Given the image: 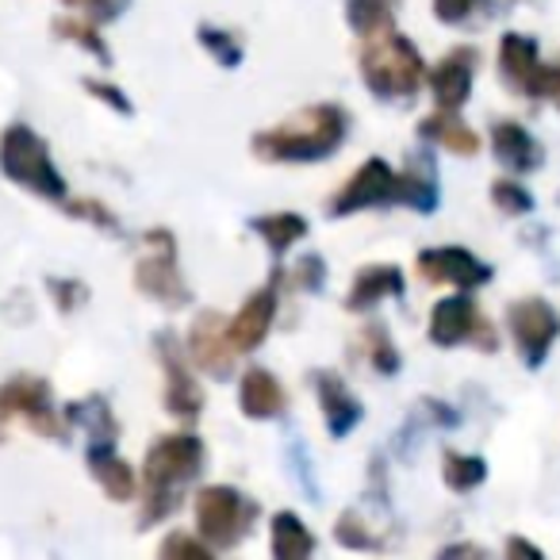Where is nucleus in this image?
Returning <instances> with one entry per match:
<instances>
[{
    "instance_id": "nucleus-10",
    "label": "nucleus",
    "mask_w": 560,
    "mask_h": 560,
    "mask_svg": "<svg viewBox=\"0 0 560 560\" xmlns=\"http://www.w3.org/2000/svg\"><path fill=\"white\" fill-rule=\"evenodd\" d=\"M139 284L142 292H150V296H158L162 304L177 307L185 304V284H180V272H177V261H173V246L165 242L162 254H147L139 265Z\"/></svg>"
},
{
    "instance_id": "nucleus-5",
    "label": "nucleus",
    "mask_w": 560,
    "mask_h": 560,
    "mask_svg": "<svg viewBox=\"0 0 560 560\" xmlns=\"http://www.w3.org/2000/svg\"><path fill=\"white\" fill-rule=\"evenodd\" d=\"M203 465V445L192 434H170L150 450L147 457V480L154 491L177 488L188 476H196Z\"/></svg>"
},
{
    "instance_id": "nucleus-1",
    "label": "nucleus",
    "mask_w": 560,
    "mask_h": 560,
    "mask_svg": "<svg viewBox=\"0 0 560 560\" xmlns=\"http://www.w3.org/2000/svg\"><path fill=\"white\" fill-rule=\"evenodd\" d=\"M342 135H346L342 112L330 108V104H319V108L300 112L296 119H289L277 131H265L254 147L269 162H315V158L335 154Z\"/></svg>"
},
{
    "instance_id": "nucleus-22",
    "label": "nucleus",
    "mask_w": 560,
    "mask_h": 560,
    "mask_svg": "<svg viewBox=\"0 0 560 560\" xmlns=\"http://www.w3.org/2000/svg\"><path fill=\"white\" fill-rule=\"evenodd\" d=\"M93 476L104 483V491H108L112 499H127L135 488L131 468H127L124 460L108 450V445H104V450H93Z\"/></svg>"
},
{
    "instance_id": "nucleus-16",
    "label": "nucleus",
    "mask_w": 560,
    "mask_h": 560,
    "mask_svg": "<svg viewBox=\"0 0 560 560\" xmlns=\"http://www.w3.org/2000/svg\"><path fill=\"white\" fill-rule=\"evenodd\" d=\"M280 407H284L280 384L272 381L265 369H249V373L242 376V411H246L249 419H269Z\"/></svg>"
},
{
    "instance_id": "nucleus-21",
    "label": "nucleus",
    "mask_w": 560,
    "mask_h": 560,
    "mask_svg": "<svg viewBox=\"0 0 560 560\" xmlns=\"http://www.w3.org/2000/svg\"><path fill=\"white\" fill-rule=\"evenodd\" d=\"M422 135H427V139L445 142L453 154H476V147H480V139H476V135L468 131V127L460 124L450 108H445V116H430L427 124H422Z\"/></svg>"
},
{
    "instance_id": "nucleus-32",
    "label": "nucleus",
    "mask_w": 560,
    "mask_h": 560,
    "mask_svg": "<svg viewBox=\"0 0 560 560\" xmlns=\"http://www.w3.org/2000/svg\"><path fill=\"white\" fill-rule=\"evenodd\" d=\"M70 4H78V9H101L104 16L116 12V0H70Z\"/></svg>"
},
{
    "instance_id": "nucleus-6",
    "label": "nucleus",
    "mask_w": 560,
    "mask_h": 560,
    "mask_svg": "<svg viewBox=\"0 0 560 560\" xmlns=\"http://www.w3.org/2000/svg\"><path fill=\"white\" fill-rule=\"evenodd\" d=\"M511 330H514V338H518L522 353H526L529 361H541L545 350L552 346V338H557L560 323H557V312H552L545 300H522V304L511 307Z\"/></svg>"
},
{
    "instance_id": "nucleus-18",
    "label": "nucleus",
    "mask_w": 560,
    "mask_h": 560,
    "mask_svg": "<svg viewBox=\"0 0 560 560\" xmlns=\"http://www.w3.org/2000/svg\"><path fill=\"white\" fill-rule=\"evenodd\" d=\"M319 396H323V411H327L330 434L342 438L346 430H350L353 422H358V415H361L358 399H353L350 392H346L338 381H330V376H323V381H319Z\"/></svg>"
},
{
    "instance_id": "nucleus-15",
    "label": "nucleus",
    "mask_w": 560,
    "mask_h": 560,
    "mask_svg": "<svg viewBox=\"0 0 560 560\" xmlns=\"http://www.w3.org/2000/svg\"><path fill=\"white\" fill-rule=\"evenodd\" d=\"M472 327H476V307H472V300H465V296L442 300V304L434 307V315H430V338H434L438 346L465 342V338L472 335Z\"/></svg>"
},
{
    "instance_id": "nucleus-7",
    "label": "nucleus",
    "mask_w": 560,
    "mask_h": 560,
    "mask_svg": "<svg viewBox=\"0 0 560 560\" xmlns=\"http://www.w3.org/2000/svg\"><path fill=\"white\" fill-rule=\"evenodd\" d=\"M392 196H396V177H392V170L381 162V158H373V162L361 165V170L353 173L350 185L335 196L330 211H335V215H346V211L373 208V203H384V200H392Z\"/></svg>"
},
{
    "instance_id": "nucleus-3",
    "label": "nucleus",
    "mask_w": 560,
    "mask_h": 560,
    "mask_svg": "<svg viewBox=\"0 0 560 560\" xmlns=\"http://www.w3.org/2000/svg\"><path fill=\"white\" fill-rule=\"evenodd\" d=\"M0 170L9 173L12 180H20V185H27L32 192L50 196V200L66 196L62 173L55 170L47 147L27 127H9L4 131V139H0Z\"/></svg>"
},
{
    "instance_id": "nucleus-19",
    "label": "nucleus",
    "mask_w": 560,
    "mask_h": 560,
    "mask_svg": "<svg viewBox=\"0 0 560 560\" xmlns=\"http://www.w3.org/2000/svg\"><path fill=\"white\" fill-rule=\"evenodd\" d=\"M491 147H495L499 162H506L511 170H529L537 162V147L518 124H499L491 135Z\"/></svg>"
},
{
    "instance_id": "nucleus-8",
    "label": "nucleus",
    "mask_w": 560,
    "mask_h": 560,
    "mask_svg": "<svg viewBox=\"0 0 560 560\" xmlns=\"http://www.w3.org/2000/svg\"><path fill=\"white\" fill-rule=\"evenodd\" d=\"M419 272L434 284H457V289H476L491 277L483 261H476L468 249H427L419 257Z\"/></svg>"
},
{
    "instance_id": "nucleus-9",
    "label": "nucleus",
    "mask_w": 560,
    "mask_h": 560,
    "mask_svg": "<svg viewBox=\"0 0 560 560\" xmlns=\"http://www.w3.org/2000/svg\"><path fill=\"white\" fill-rule=\"evenodd\" d=\"M12 415H27L43 434H58V419L47 404V384L12 381L9 388H0V419H12Z\"/></svg>"
},
{
    "instance_id": "nucleus-28",
    "label": "nucleus",
    "mask_w": 560,
    "mask_h": 560,
    "mask_svg": "<svg viewBox=\"0 0 560 560\" xmlns=\"http://www.w3.org/2000/svg\"><path fill=\"white\" fill-rule=\"evenodd\" d=\"M434 9L445 24H457V20H465L476 9V0H434Z\"/></svg>"
},
{
    "instance_id": "nucleus-23",
    "label": "nucleus",
    "mask_w": 560,
    "mask_h": 560,
    "mask_svg": "<svg viewBox=\"0 0 560 560\" xmlns=\"http://www.w3.org/2000/svg\"><path fill=\"white\" fill-rule=\"evenodd\" d=\"M254 226L265 234L269 249H289L292 242H300L307 234V223L300 215H261Z\"/></svg>"
},
{
    "instance_id": "nucleus-11",
    "label": "nucleus",
    "mask_w": 560,
    "mask_h": 560,
    "mask_svg": "<svg viewBox=\"0 0 560 560\" xmlns=\"http://www.w3.org/2000/svg\"><path fill=\"white\" fill-rule=\"evenodd\" d=\"M499 62H503V73H506V81H511L514 89H522V93L541 96V85H545V66L537 62V47H534V43L522 39V35H506V39H503V55H499Z\"/></svg>"
},
{
    "instance_id": "nucleus-33",
    "label": "nucleus",
    "mask_w": 560,
    "mask_h": 560,
    "mask_svg": "<svg viewBox=\"0 0 560 560\" xmlns=\"http://www.w3.org/2000/svg\"><path fill=\"white\" fill-rule=\"evenodd\" d=\"M511 552H534V557H537V549H534V545H526V541H511Z\"/></svg>"
},
{
    "instance_id": "nucleus-4",
    "label": "nucleus",
    "mask_w": 560,
    "mask_h": 560,
    "mask_svg": "<svg viewBox=\"0 0 560 560\" xmlns=\"http://www.w3.org/2000/svg\"><path fill=\"white\" fill-rule=\"evenodd\" d=\"M249 518H254V506H246V499L231 488H203L200 499H196V526L215 545L238 541Z\"/></svg>"
},
{
    "instance_id": "nucleus-13",
    "label": "nucleus",
    "mask_w": 560,
    "mask_h": 560,
    "mask_svg": "<svg viewBox=\"0 0 560 560\" xmlns=\"http://www.w3.org/2000/svg\"><path fill=\"white\" fill-rule=\"evenodd\" d=\"M430 89H434V101L442 108H460L468 89H472V50H457L445 62H438L430 73Z\"/></svg>"
},
{
    "instance_id": "nucleus-29",
    "label": "nucleus",
    "mask_w": 560,
    "mask_h": 560,
    "mask_svg": "<svg viewBox=\"0 0 560 560\" xmlns=\"http://www.w3.org/2000/svg\"><path fill=\"white\" fill-rule=\"evenodd\" d=\"M58 32H62V35H78L81 47H89V50H96L101 58H108V50H104V43L96 39L93 27H85V24H58Z\"/></svg>"
},
{
    "instance_id": "nucleus-17",
    "label": "nucleus",
    "mask_w": 560,
    "mask_h": 560,
    "mask_svg": "<svg viewBox=\"0 0 560 560\" xmlns=\"http://www.w3.org/2000/svg\"><path fill=\"white\" fill-rule=\"evenodd\" d=\"M399 292H404V272L392 269V265H373V269L361 272L358 284H353L350 307L353 312H361V307H373L376 300L399 296Z\"/></svg>"
},
{
    "instance_id": "nucleus-27",
    "label": "nucleus",
    "mask_w": 560,
    "mask_h": 560,
    "mask_svg": "<svg viewBox=\"0 0 560 560\" xmlns=\"http://www.w3.org/2000/svg\"><path fill=\"white\" fill-rule=\"evenodd\" d=\"M491 196H495L499 208L511 211V215H514V211H526L529 208V196L522 192L518 185H495V188H491Z\"/></svg>"
},
{
    "instance_id": "nucleus-14",
    "label": "nucleus",
    "mask_w": 560,
    "mask_h": 560,
    "mask_svg": "<svg viewBox=\"0 0 560 560\" xmlns=\"http://www.w3.org/2000/svg\"><path fill=\"white\" fill-rule=\"evenodd\" d=\"M188 350H192V358L200 361L208 373H226L234 361V346H231V335H226L223 327H219L215 315H203L200 323L192 327V335H188Z\"/></svg>"
},
{
    "instance_id": "nucleus-26",
    "label": "nucleus",
    "mask_w": 560,
    "mask_h": 560,
    "mask_svg": "<svg viewBox=\"0 0 560 560\" xmlns=\"http://www.w3.org/2000/svg\"><path fill=\"white\" fill-rule=\"evenodd\" d=\"M388 4L384 0H350V24L361 35H376L388 27Z\"/></svg>"
},
{
    "instance_id": "nucleus-20",
    "label": "nucleus",
    "mask_w": 560,
    "mask_h": 560,
    "mask_svg": "<svg viewBox=\"0 0 560 560\" xmlns=\"http://www.w3.org/2000/svg\"><path fill=\"white\" fill-rule=\"evenodd\" d=\"M315 549V537L304 529V522L296 514H277L272 518V552L280 560H300Z\"/></svg>"
},
{
    "instance_id": "nucleus-12",
    "label": "nucleus",
    "mask_w": 560,
    "mask_h": 560,
    "mask_svg": "<svg viewBox=\"0 0 560 560\" xmlns=\"http://www.w3.org/2000/svg\"><path fill=\"white\" fill-rule=\"evenodd\" d=\"M272 312H277V296H272V289L249 296L246 304H242V312L234 315L231 330H226L234 350H254V346H261V338L269 335V327H272Z\"/></svg>"
},
{
    "instance_id": "nucleus-30",
    "label": "nucleus",
    "mask_w": 560,
    "mask_h": 560,
    "mask_svg": "<svg viewBox=\"0 0 560 560\" xmlns=\"http://www.w3.org/2000/svg\"><path fill=\"white\" fill-rule=\"evenodd\" d=\"M177 552H185V557H208V549L196 541H188V537H170V545H165V557H177Z\"/></svg>"
},
{
    "instance_id": "nucleus-2",
    "label": "nucleus",
    "mask_w": 560,
    "mask_h": 560,
    "mask_svg": "<svg viewBox=\"0 0 560 560\" xmlns=\"http://www.w3.org/2000/svg\"><path fill=\"white\" fill-rule=\"evenodd\" d=\"M361 66H365L369 89L381 96H411L422 81L419 50H415L407 39H399V35H392L388 27L369 35V47H365Z\"/></svg>"
},
{
    "instance_id": "nucleus-24",
    "label": "nucleus",
    "mask_w": 560,
    "mask_h": 560,
    "mask_svg": "<svg viewBox=\"0 0 560 560\" xmlns=\"http://www.w3.org/2000/svg\"><path fill=\"white\" fill-rule=\"evenodd\" d=\"M170 411L177 415H196L200 411V388H196L192 381L185 376V369L177 365V361L170 358Z\"/></svg>"
},
{
    "instance_id": "nucleus-25",
    "label": "nucleus",
    "mask_w": 560,
    "mask_h": 560,
    "mask_svg": "<svg viewBox=\"0 0 560 560\" xmlns=\"http://www.w3.org/2000/svg\"><path fill=\"white\" fill-rule=\"evenodd\" d=\"M483 480V460L480 457H460V453H450L445 457V483L453 491H468Z\"/></svg>"
},
{
    "instance_id": "nucleus-31",
    "label": "nucleus",
    "mask_w": 560,
    "mask_h": 560,
    "mask_svg": "<svg viewBox=\"0 0 560 560\" xmlns=\"http://www.w3.org/2000/svg\"><path fill=\"white\" fill-rule=\"evenodd\" d=\"M541 96H549L552 104H560V70H545V85Z\"/></svg>"
}]
</instances>
